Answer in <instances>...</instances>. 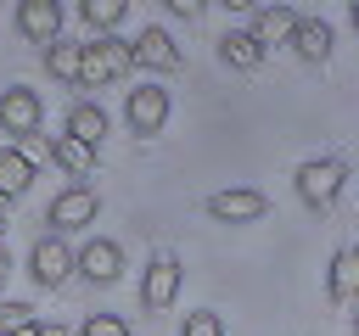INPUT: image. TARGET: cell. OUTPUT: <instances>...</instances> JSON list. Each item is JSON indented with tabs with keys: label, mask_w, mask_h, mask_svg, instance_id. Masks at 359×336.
<instances>
[{
	"label": "cell",
	"mask_w": 359,
	"mask_h": 336,
	"mask_svg": "<svg viewBox=\"0 0 359 336\" xmlns=\"http://www.w3.org/2000/svg\"><path fill=\"white\" fill-rule=\"evenodd\" d=\"M292 185H297V202H303V207L325 213V207L342 196V185H348V162H342V157H309V162H297Z\"/></svg>",
	"instance_id": "obj_1"
},
{
	"label": "cell",
	"mask_w": 359,
	"mask_h": 336,
	"mask_svg": "<svg viewBox=\"0 0 359 336\" xmlns=\"http://www.w3.org/2000/svg\"><path fill=\"white\" fill-rule=\"evenodd\" d=\"M129 67H135V62H129V39H118V34H101V39H90V45L79 50V84H90V90L118 84Z\"/></svg>",
	"instance_id": "obj_2"
},
{
	"label": "cell",
	"mask_w": 359,
	"mask_h": 336,
	"mask_svg": "<svg viewBox=\"0 0 359 336\" xmlns=\"http://www.w3.org/2000/svg\"><path fill=\"white\" fill-rule=\"evenodd\" d=\"M180 286H185V263L174 252H151L140 269V314H168Z\"/></svg>",
	"instance_id": "obj_3"
},
{
	"label": "cell",
	"mask_w": 359,
	"mask_h": 336,
	"mask_svg": "<svg viewBox=\"0 0 359 336\" xmlns=\"http://www.w3.org/2000/svg\"><path fill=\"white\" fill-rule=\"evenodd\" d=\"M39 118H45V101L28 84H6L0 90V134H6V146L39 140Z\"/></svg>",
	"instance_id": "obj_4"
},
{
	"label": "cell",
	"mask_w": 359,
	"mask_h": 336,
	"mask_svg": "<svg viewBox=\"0 0 359 336\" xmlns=\"http://www.w3.org/2000/svg\"><path fill=\"white\" fill-rule=\"evenodd\" d=\"M95 213H101V196H95L90 185H67V190L50 196L45 224H50V235H73V230H90Z\"/></svg>",
	"instance_id": "obj_5"
},
{
	"label": "cell",
	"mask_w": 359,
	"mask_h": 336,
	"mask_svg": "<svg viewBox=\"0 0 359 336\" xmlns=\"http://www.w3.org/2000/svg\"><path fill=\"white\" fill-rule=\"evenodd\" d=\"M168 112H174V101H168V90H163V84H140V90H129V95H123V123H129V134H140V140L163 134Z\"/></svg>",
	"instance_id": "obj_6"
},
{
	"label": "cell",
	"mask_w": 359,
	"mask_h": 336,
	"mask_svg": "<svg viewBox=\"0 0 359 336\" xmlns=\"http://www.w3.org/2000/svg\"><path fill=\"white\" fill-rule=\"evenodd\" d=\"M129 62L146 67V73H180V67H185V50L174 45V34H168L163 22H146L140 39H129Z\"/></svg>",
	"instance_id": "obj_7"
},
{
	"label": "cell",
	"mask_w": 359,
	"mask_h": 336,
	"mask_svg": "<svg viewBox=\"0 0 359 336\" xmlns=\"http://www.w3.org/2000/svg\"><path fill=\"white\" fill-rule=\"evenodd\" d=\"M73 274H79V280H90L95 291H107V286L123 274V246H118V241H107V235H90V241L73 252Z\"/></svg>",
	"instance_id": "obj_8"
},
{
	"label": "cell",
	"mask_w": 359,
	"mask_h": 336,
	"mask_svg": "<svg viewBox=\"0 0 359 336\" xmlns=\"http://www.w3.org/2000/svg\"><path fill=\"white\" fill-rule=\"evenodd\" d=\"M202 207H208L213 224H258V218L269 213V196L252 190V185H236V190H213Z\"/></svg>",
	"instance_id": "obj_9"
},
{
	"label": "cell",
	"mask_w": 359,
	"mask_h": 336,
	"mask_svg": "<svg viewBox=\"0 0 359 336\" xmlns=\"http://www.w3.org/2000/svg\"><path fill=\"white\" fill-rule=\"evenodd\" d=\"M67 274H73V246H67L62 235H39V241L28 246V280L45 286V291H56Z\"/></svg>",
	"instance_id": "obj_10"
},
{
	"label": "cell",
	"mask_w": 359,
	"mask_h": 336,
	"mask_svg": "<svg viewBox=\"0 0 359 336\" xmlns=\"http://www.w3.org/2000/svg\"><path fill=\"white\" fill-rule=\"evenodd\" d=\"M11 22H17V34H22L28 45H50V39H62V6H56V0H22Z\"/></svg>",
	"instance_id": "obj_11"
},
{
	"label": "cell",
	"mask_w": 359,
	"mask_h": 336,
	"mask_svg": "<svg viewBox=\"0 0 359 336\" xmlns=\"http://www.w3.org/2000/svg\"><path fill=\"white\" fill-rule=\"evenodd\" d=\"M286 45L297 50V62L320 67V62H331V50H337V28H331L325 17H297V28H292Z\"/></svg>",
	"instance_id": "obj_12"
},
{
	"label": "cell",
	"mask_w": 359,
	"mask_h": 336,
	"mask_svg": "<svg viewBox=\"0 0 359 336\" xmlns=\"http://www.w3.org/2000/svg\"><path fill=\"white\" fill-rule=\"evenodd\" d=\"M107 129H112V118H107L101 101H73V106H67V129H62V134H73L79 146L95 151V146L107 140Z\"/></svg>",
	"instance_id": "obj_13"
},
{
	"label": "cell",
	"mask_w": 359,
	"mask_h": 336,
	"mask_svg": "<svg viewBox=\"0 0 359 336\" xmlns=\"http://www.w3.org/2000/svg\"><path fill=\"white\" fill-rule=\"evenodd\" d=\"M292 28H297V11H292V6H258L247 34L269 50V45H286V39H292Z\"/></svg>",
	"instance_id": "obj_14"
},
{
	"label": "cell",
	"mask_w": 359,
	"mask_h": 336,
	"mask_svg": "<svg viewBox=\"0 0 359 336\" xmlns=\"http://www.w3.org/2000/svg\"><path fill=\"white\" fill-rule=\"evenodd\" d=\"M219 56H224V67H236V73H258L269 50H264L247 28H230V34H219Z\"/></svg>",
	"instance_id": "obj_15"
},
{
	"label": "cell",
	"mask_w": 359,
	"mask_h": 336,
	"mask_svg": "<svg viewBox=\"0 0 359 336\" xmlns=\"http://www.w3.org/2000/svg\"><path fill=\"white\" fill-rule=\"evenodd\" d=\"M45 151H50V162H56L62 174H73V179H90V174H95V151L79 146L73 134H45Z\"/></svg>",
	"instance_id": "obj_16"
},
{
	"label": "cell",
	"mask_w": 359,
	"mask_h": 336,
	"mask_svg": "<svg viewBox=\"0 0 359 336\" xmlns=\"http://www.w3.org/2000/svg\"><path fill=\"white\" fill-rule=\"evenodd\" d=\"M34 174H39V168H34V157H28L22 146H0V196H6V202H17V196L34 185Z\"/></svg>",
	"instance_id": "obj_17"
},
{
	"label": "cell",
	"mask_w": 359,
	"mask_h": 336,
	"mask_svg": "<svg viewBox=\"0 0 359 336\" xmlns=\"http://www.w3.org/2000/svg\"><path fill=\"white\" fill-rule=\"evenodd\" d=\"M325 291H331V302H342V308L359 297V252H353V246H337L331 274H325Z\"/></svg>",
	"instance_id": "obj_18"
},
{
	"label": "cell",
	"mask_w": 359,
	"mask_h": 336,
	"mask_svg": "<svg viewBox=\"0 0 359 336\" xmlns=\"http://www.w3.org/2000/svg\"><path fill=\"white\" fill-rule=\"evenodd\" d=\"M123 17H129V6H123V0H79V22H84V28H95V39H101V34H118V28H123Z\"/></svg>",
	"instance_id": "obj_19"
},
{
	"label": "cell",
	"mask_w": 359,
	"mask_h": 336,
	"mask_svg": "<svg viewBox=\"0 0 359 336\" xmlns=\"http://www.w3.org/2000/svg\"><path fill=\"white\" fill-rule=\"evenodd\" d=\"M79 39H50L45 45V73L50 78H62V84H79Z\"/></svg>",
	"instance_id": "obj_20"
},
{
	"label": "cell",
	"mask_w": 359,
	"mask_h": 336,
	"mask_svg": "<svg viewBox=\"0 0 359 336\" xmlns=\"http://www.w3.org/2000/svg\"><path fill=\"white\" fill-rule=\"evenodd\" d=\"M28 325H39L34 302H0V336H11V330H28Z\"/></svg>",
	"instance_id": "obj_21"
},
{
	"label": "cell",
	"mask_w": 359,
	"mask_h": 336,
	"mask_svg": "<svg viewBox=\"0 0 359 336\" xmlns=\"http://www.w3.org/2000/svg\"><path fill=\"white\" fill-rule=\"evenodd\" d=\"M73 336H129V319L123 314H90Z\"/></svg>",
	"instance_id": "obj_22"
},
{
	"label": "cell",
	"mask_w": 359,
	"mask_h": 336,
	"mask_svg": "<svg viewBox=\"0 0 359 336\" xmlns=\"http://www.w3.org/2000/svg\"><path fill=\"white\" fill-rule=\"evenodd\" d=\"M180 336H224V319H219L213 308H196V314H185Z\"/></svg>",
	"instance_id": "obj_23"
},
{
	"label": "cell",
	"mask_w": 359,
	"mask_h": 336,
	"mask_svg": "<svg viewBox=\"0 0 359 336\" xmlns=\"http://www.w3.org/2000/svg\"><path fill=\"white\" fill-rule=\"evenodd\" d=\"M163 6H168V17H185V22L202 17V0H163Z\"/></svg>",
	"instance_id": "obj_24"
},
{
	"label": "cell",
	"mask_w": 359,
	"mask_h": 336,
	"mask_svg": "<svg viewBox=\"0 0 359 336\" xmlns=\"http://www.w3.org/2000/svg\"><path fill=\"white\" fill-rule=\"evenodd\" d=\"M34 336H73V330H67V325H56V319H39V325H34Z\"/></svg>",
	"instance_id": "obj_25"
},
{
	"label": "cell",
	"mask_w": 359,
	"mask_h": 336,
	"mask_svg": "<svg viewBox=\"0 0 359 336\" xmlns=\"http://www.w3.org/2000/svg\"><path fill=\"white\" fill-rule=\"evenodd\" d=\"M11 274V252H6V241H0V280Z\"/></svg>",
	"instance_id": "obj_26"
},
{
	"label": "cell",
	"mask_w": 359,
	"mask_h": 336,
	"mask_svg": "<svg viewBox=\"0 0 359 336\" xmlns=\"http://www.w3.org/2000/svg\"><path fill=\"white\" fill-rule=\"evenodd\" d=\"M6 207H11V202H6V196H0V218H6Z\"/></svg>",
	"instance_id": "obj_27"
},
{
	"label": "cell",
	"mask_w": 359,
	"mask_h": 336,
	"mask_svg": "<svg viewBox=\"0 0 359 336\" xmlns=\"http://www.w3.org/2000/svg\"><path fill=\"white\" fill-rule=\"evenodd\" d=\"M0 241H6V218H0Z\"/></svg>",
	"instance_id": "obj_28"
}]
</instances>
